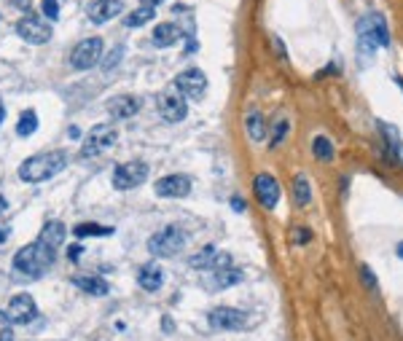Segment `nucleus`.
Returning <instances> with one entry per match:
<instances>
[{
  "instance_id": "40",
  "label": "nucleus",
  "mask_w": 403,
  "mask_h": 341,
  "mask_svg": "<svg viewBox=\"0 0 403 341\" xmlns=\"http://www.w3.org/2000/svg\"><path fill=\"white\" fill-rule=\"evenodd\" d=\"M70 137H73V140H78V137H81V129H78V126H70Z\"/></svg>"
},
{
  "instance_id": "18",
  "label": "nucleus",
  "mask_w": 403,
  "mask_h": 341,
  "mask_svg": "<svg viewBox=\"0 0 403 341\" xmlns=\"http://www.w3.org/2000/svg\"><path fill=\"white\" fill-rule=\"evenodd\" d=\"M137 285L143 287L146 293H156L164 285V272H161L159 263H146L140 272H137Z\"/></svg>"
},
{
  "instance_id": "41",
  "label": "nucleus",
  "mask_w": 403,
  "mask_h": 341,
  "mask_svg": "<svg viewBox=\"0 0 403 341\" xmlns=\"http://www.w3.org/2000/svg\"><path fill=\"white\" fill-rule=\"evenodd\" d=\"M6 121V105H3V100H0V126Z\"/></svg>"
},
{
  "instance_id": "29",
  "label": "nucleus",
  "mask_w": 403,
  "mask_h": 341,
  "mask_svg": "<svg viewBox=\"0 0 403 341\" xmlns=\"http://www.w3.org/2000/svg\"><path fill=\"white\" fill-rule=\"evenodd\" d=\"M215 256H218V253H215V245L202 247L199 253L188 261V266H194V269H210V263L215 261Z\"/></svg>"
},
{
  "instance_id": "38",
  "label": "nucleus",
  "mask_w": 403,
  "mask_h": 341,
  "mask_svg": "<svg viewBox=\"0 0 403 341\" xmlns=\"http://www.w3.org/2000/svg\"><path fill=\"white\" fill-rule=\"evenodd\" d=\"M161 330H164V333H170V330H175L173 317H161Z\"/></svg>"
},
{
  "instance_id": "33",
  "label": "nucleus",
  "mask_w": 403,
  "mask_h": 341,
  "mask_svg": "<svg viewBox=\"0 0 403 341\" xmlns=\"http://www.w3.org/2000/svg\"><path fill=\"white\" fill-rule=\"evenodd\" d=\"M121 54H124V46H119V49H113V54L107 56L105 62H103V65H105V70H110V68H116V62H119L121 59Z\"/></svg>"
},
{
  "instance_id": "8",
  "label": "nucleus",
  "mask_w": 403,
  "mask_h": 341,
  "mask_svg": "<svg viewBox=\"0 0 403 341\" xmlns=\"http://www.w3.org/2000/svg\"><path fill=\"white\" fill-rule=\"evenodd\" d=\"M6 317H8V323H13V325H30V323L38 317V306H35L33 296H30V293H16V296H11L8 309H6Z\"/></svg>"
},
{
  "instance_id": "2",
  "label": "nucleus",
  "mask_w": 403,
  "mask_h": 341,
  "mask_svg": "<svg viewBox=\"0 0 403 341\" xmlns=\"http://www.w3.org/2000/svg\"><path fill=\"white\" fill-rule=\"evenodd\" d=\"M67 153L65 150H46V153H35L22 162L19 167V178L25 183H43V180L54 178L65 169Z\"/></svg>"
},
{
  "instance_id": "22",
  "label": "nucleus",
  "mask_w": 403,
  "mask_h": 341,
  "mask_svg": "<svg viewBox=\"0 0 403 341\" xmlns=\"http://www.w3.org/2000/svg\"><path fill=\"white\" fill-rule=\"evenodd\" d=\"M245 126H247V137H250L253 143H261V140L267 137V121H264L261 110H250L247 119H245Z\"/></svg>"
},
{
  "instance_id": "21",
  "label": "nucleus",
  "mask_w": 403,
  "mask_h": 341,
  "mask_svg": "<svg viewBox=\"0 0 403 341\" xmlns=\"http://www.w3.org/2000/svg\"><path fill=\"white\" fill-rule=\"evenodd\" d=\"M73 282H76V287H81L83 293H89V296H107V290H110L103 277H92V274L73 277Z\"/></svg>"
},
{
  "instance_id": "19",
  "label": "nucleus",
  "mask_w": 403,
  "mask_h": 341,
  "mask_svg": "<svg viewBox=\"0 0 403 341\" xmlns=\"http://www.w3.org/2000/svg\"><path fill=\"white\" fill-rule=\"evenodd\" d=\"M65 223L62 220H49V223H43V229H40V242L43 245H49L52 250H57L59 245H65Z\"/></svg>"
},
{
  "instance_id": "9",
  "label": "nucleus",
  "mask_w": 403,
  "mask_h": 341,
  "mask_svg": "<svg viewBox=\"0 0 403 341\" xmlns=\"http://www.w3.org/2000/svg\"><path fill=\"white\" fill-rule=\"evenodd\" d=\"M156 102H159L161 119H164L167 124H177V121H183V119H186L188 105H186V100H183V95H180L177 89H164Z\"/></svg>"
},
{
  "instance_id": "7",
  "label": "nucleus",
  "mask_w": 403,
  "mask_h": 341,
  "mask_svg": "<svg viewBox=\"0 0 403 341\" xmlns=\"http://www.w3.org/2000/svg\"><path fill=\"white\" fill-rule=\"evenodd\" d=\"M103 56V38H83L76 43L73 54H70V65L76 70H92Z\"/></svg>"
},
{
  "instance_id": "37",
  "label": "nucleus",
  "mask_w": 403,
  "mask_h": 341,
  "mask_svg": "<svg viewBox=\"0 0 403 341\" xmlns=\"http://www.w3.org/2000/svg\"><path fill=\"white\" fill-rule=\"evenodd\" d=\"M296 242H309V229H296Z\"/></svg>"
},
{
  "instance_id": "26",
  "label": "nucleus",
  "mask_w": 403,
  "mask_h": 341,
  "mask_svg": "<svg viewBox=\"0 0 403 341\" xmlns=\"http://www.w3.org/2000/svg\"><path fill=\"white\" fill-rule=\"evenodd\" d=\"M312 153H315L317 162H331V159H334V143L325 135H317L315 143H312Z\"/></svg>"
},
{
  "instance_id": "13",
  "label": "nucleus",
  "mask_w": 403,
  "mask_h": 341,
  "mask_svg": "<svg viewBox=\"0 0 403 341\" xmlns=\"http://www.w3.org/2000/svg\"><path fill=\"white\" fill-rule=\"evenodd\" d=\"M253 191H255V199L267 207V210H274L277 202H280V183L271 178V175H267V172H261V175L253 180Z\"/></svg>"
},
{
  "instance_id": "10",
  "label": "nucleus",
  "mask_w": 403,
  "mask_h": 341,
  "mask_svg": "<svg viewBox=\"0 0 403 341\" xmlns=\"http://www.w3.org/2000/svg\"><path fill=\"white\" fill-rule=\"evenodd\" d=\"M16 35L22 41L33 43V46H40V43L52 41V28L43 22V19H35V16H25L16 22Z\"/></svg>"
},
{
  "instance_id": "12",
  "label": "nucleus",
  "mask_w": 403,
  "mask_h": 341,
  "mask_svg": "<svg viewBox=\"0 0 403 341\" xmlns=\"http://www.w3.org/2000/svg\"><path fill=\"white\" fill-rule=\"evenodd\" d=\"M153 191L161 199H183L191 193V178L188 175H164V178L156 180Z\"/></svg>"
},
{
  "instance_id": "32",
  "label": "nucleus",
  "mask_w": 403,
  "mask_h": 341,
  "mask_svg": "<svg viewBox=\"0 0 403 341\" xmlns=\"http://www.w3.org/2000/svg\"><path fill=\"white\" fill-rule=\"evenodd\" d=\"M43 14H46V19H57V16H59L57 0H43Z\"/></svg>"
},
{
  "instance_id": "3",
  "label": "nucleus",
  "mask_w": 403,
  "mask_h": 341,
  "mask_svg": "<svg viewBox=\"0 0 403 341\" xmlns=\"http://www.w3.org/2000/svg\"><path fill=\"white\" fill-rule=\"evenodd\" d=\"M116 140H119L116 126H110V124H97V126H92V129L86 132V137H83L81 156H83V159H94V156H100V153L113 148Z\"/></svg>"
},
{
  "instance_id": "24",
  "label": "nucleus",
  "mask_w": 403,
  "mask_h": 341,
  "mask_svg": "<svg viewBox=\"0 0 403 341\" xmlns=\"http://www.w3.org/2000/svg\"><path fill=\"white\" fill-rule=\"evenodd\" d=\"M293 202L298 207H307L312 202V186L307 175H296L293 178Z\"/></svg>"
},
{
  "instance_id": "25",
  "label": "nucleus",
  "mask_w": 403,
  "mask_h": 341,
  "mask_svg": "<svg viewBox=\"0 0 403 341\" xmlns=\"http://www.w3.org/2000/svg\"><path fill=\"white\" fill-rule=\"evenodd\" d=\"M113 229L110 226H100V223H78L76 229H73V237H78V239H86V237H110Z\"/></svg>"
},
{
  "instance_id": "5",
  "label": "nucleus",
  "mask_w": 403,
  "mask_h": 341,
  "mask_svg": "<svg viewBox=\"0 0 403 341\" xmlns=\"http://www.w3.org/2000/svg\"><path fill=\"white\" fill-rule=\"evenodd\" d=\"M148 178V164L146 162H127L119 164L113 169V189L116 191H132L137 186H143Z\"/></svg>"
},
{
  "instance_id": "11",
  "label": "nucleus",
  "mask_w": 403,
  "mask_h": 341,
  "mask_svg": "<svg viewBox=\"0 0 403 341\" xmlns=\"http://www.w3.org/2000/svg\"><path fill=\"white\" fill-rule=\"evenodd\" d=\"M207 320H210V328H215V330H242V328H247V314L240 312V309H231V306H218V309L207 314Z\"/></svg>"
},
{
  "instance_id": "15",
  "label": "nucleus",
  "mask_w": 403,
  "mask_h": 341,
  "mask_svg": "<svg viewBox=\"0 0 403 341\" xmlns=\"http://www.w3.org/2000/svg\"><path fill=\"white\" fill-rule=\"evenodd\" d=\"M242 282V272L240 269H218V272H210L204 280H202V287L204 290H210V293H215V290H226V287L231 285H240Z\"/></svg>"
},
{
  "instance_id": "1",
  "label": "nucleus",
  "mask_w": 403,
  "mask_h": 341,
  "mask_svg": "<svg viewBox=\"0 0 403 341\" xmlns=\"http://www.w3.org/2000/svg\"><path fill=\"white\" fill-rule=\"evenodd\" d=\"M54 253L57 250H52L49 245H43L40 239H35V242L25 245L22 250H16L13 269L22 274V277H27V280H35V277H40V274L49 272L54 266Z\"/></svg>"
},
{
  "instance_id": "14",
  "label": "nucleus",
  "mask_w": 403,
  "mask_h": 341,
  "mask_svg": "<svg viewBox=\"0 0 403 341\" xmlns=\"http://www.w3.org/2000/svg\"><path fill=\"white\" fill-rule=\"evenodd\" d=\"M376 49L379 46H376V38L371 32V25H368V16H363L358 22V59H361V65H371Z\"/></svg>"
},
{
  "instance_id": "28",
  "label": "nucleus",
  "mask_w": 403,
  "mask_h": 341,
  "mask_svg": "<svg viewBox=\"0 0 403 341\" xmlns=\"http://www.w3.org/2000/svg\"><path fill=\"white\" fill-rule=\"evenodd\" d=\"M35 129H38V116H35V110H25V113L19 116V124H16V135L30 137Z\"/></svg>"
},
{
  "instance_id": "30",
  "label": "nucleus",
  "mask_w": 403,
  "mask_h": 341,
  "mask_svg": "<svg viewBox=\"0 0 403 341\" xmlns=\"http://www.w3.org/2000/svg\"><path fill=\"white\" fill-rule=\"evenodd\" d=\"M285 135H288V121L282 119V121L274 124V132H271V140H269V145H271V148H280V143L285 140Z\"/></svg>"
},
{
  "instance_id": "16",
  "label": "nucleus",
  "mask_w": 403,
  "mask_h": 341,
  "mask_svg": "<svg viewBox=\"0 0 403 341\" xmlns=\"http://www.w3.org/2000/svg\"><path fill=\"white\" fill-rule=\"evenodd\" d=\"M137 110H140V100L134 95H119L113 97V100H107V116L116 119V121L132 119Z\"/></svg>"
},
{
  "instance_id": "31",
  "label": "nucleus",
  "mask_w": 403,
  "mask_h": 341,
  "mask_svg": "<svg viewBox=\"0 0 403 341\" xmlns=\"http://www.w3.org/2000/svg\"><path fill=\"white\" fill-rule=\"evenodd\" d=\"M0 341H13V328L8 323L6 312H0Z\"/></svg>"
},
{
  "instance_id": "35",
  "label": "nucleus",
  "mask_w": 403,
  "mask_h": 341,
  "mask_svg": "<svg viewBox=\"0 0 403 341\" xmlns=\"http://www.w3.org/2000/svg\"><path fill=\"white\" fill-rule=\"evenodd\" d=\"M81 256H83V247H81V245H73L70 250H67V258H70V261H78Z\"/></svg>"
},
{
  "instance_id": "44",
  "label": "nucleus",
  "mask_w": 403,
  "mask_h": 341,
  "mask_svg": "<svg viewBox=\"0 0 403 341\" xmlns=\"http://www.w3.org/2000/svg\"><path fill=\"white\" fill-rule=\"evenodd\" d=\"M395 83H398V86L403 89V78H395Z\"/></svg>"
},
{
  "instance_id": "6",
  "label": "nucleus",
  "mask_w": 403,
  "mask_h": 341,
  "mask_svg": "<svg viewBox=\"0 0 403 341\" xmlns=\"http://www.w3.org/2000/svg\"><path fill=\"white\" fill-rule=\"evenodd\" d=\"M175 89L183 95V100H202L207 92V78L199 68H186L175 76Z\"/></svg>"
},
{
  "instance_id": "20",
  "label": "nucleus",
  "mask_w": 403,
  "mask_h": 341,
  "mask_svg": "<svg viewBox=\"0 0 403 341\" xmlns=\"http://www.w3.org/2000/svg\"><path fill=\"white\" fill-rule=\"evenodd\" d=\"M177 41H180V28L177 25H173V22L156 25V30H153V46L156 49H170Z\"/></svg>"
},
{
  "instance_id": "23",
  "label": "nucleus",
  "mask_w": 403,
  "mask_h": 341,
  "mask_svg": "<svg viewBox=\"0 0 403 341\" xmlns=\"http://www.w3.org/2000/svg\"><path fill=\"white\" fill-rule=\"evenodd\" d=\"M368 25H371V32H374V38H376V46H379V49H387L390 46V30H387L385 16L368 14Z\"/></svg>"
},
{
  "instance_id": "34",
  "label": "nucleus",
  "mask_w": 403,
  "mask_h": 341,
  "mask_svg": "<svg viewBox=\"0 0 403 341\" xmlns=\"http://www.w3.org/2000/svg\"><path fill=\"white\" fill-rule=\"evenodd\" d=\"M361 274H363V282H366V285H368V287H371V290H374V287H376L374 272H371L368 266H363V269H361Z\"/></svg>"
},
{
  "instance_id": "27",
  "label": "nucleus",
  "mask_w": 403,
  "mask_h": 341,
  "mask_svg": "<svg viewBox=\"0 0 403 341\" xmlns=\"http://www.w3.org/2000/svg\"><path fill=\"white\" fill-rule=\"evenodd\" d=\"M156 16V8H151V6H140L137 11H132V14L124 19V25L127 28H143L146 22H151Z\"/></svg>"
},
{
  "instance_id": "17",
  "label": "nucleus",
  "mask_w": 403,
  "mask_h": 341,
  "mask_svg": "<svg viewBox=\"0 0 403 341\" xmlns=\"http://www.w3.org/2000/svg\"><path fill=\"white\" fill-rule=\"evenodd\" d=\"M124 11V3L121 0H94L86 6V14L92 19L94 25H103L107 19H116V16Z\"/></svg>"
},
{
  "instance_id": "36",
  "label": "nucleus",
  "mask_w": 403,
  "mask_h": 341,
  "mask_svg": "<svg viewBox=\"0 0 403 341\" xmlns=\"http://www.w3.org/2000/svg\"><path fill=\"white\" fill-rule=\"evenodd\" d=\"M231 210H234V213H245V199L234 196V199H231Z\"/></svg>"
},
{
  "instance_id": "42",
  "label": "nucleus",
  "mask_w": 403,
  "mask_h": 341,
  "mask_svg": "<svg viewBox=\"0 0 403 341\" xmlns=\"http://www.w3.org/2000/svg\"><path fill=\"white\" fill-rule=\"evenodd\" d=\"M143 6H151V8H156V6H159V0H143Z\"/></svg>"
},
{
  "instance_id": "39",
  "label": "nucleus",
  "mask_w": 403,
  "mask_h": 341,
  "mask_svg": "<svg viewBox=\"0 0 403 341\" xmlns=\"http://www.w3.org/2000/svg\"><path fill=\"white\" fill-rule=\"evenodd\" d=\"M274 49H277V54H282V56H285V46H282V41H280V38H274Z\"/></svg>"
},
{
  "instance_id": "43",
  "label": "nucleus",
  "mask_w": 403,
  "mask_h": 341,
  "mask_svg": "<svg viewBox=\"0 0 403 341\" xmlns=\"http://www.w3.org/2000/svg\"><path fill=\"white\" fill-rule=\"evenodd\" d=\"M398 258H403V242L398 245Z\"/></svg>"
},
{
  "instance_id": "4",
  "label": "nucleus",
  "mask_w": 403,
  "mask_h": 341,
  "mask_svg": "<svg viewBox=\"0 0 403 341\" xmlns=\"http://www.w3.org/2000/svg\"><path fill=\"white\" fill-rule=\"evenodd\" d=\"M183 245H186V234L180 232L177 226H167V229H161L159 234H153L148 239L151 256H159V258H170L175 253H180Z\"/></svg>"
}]
</instances>
